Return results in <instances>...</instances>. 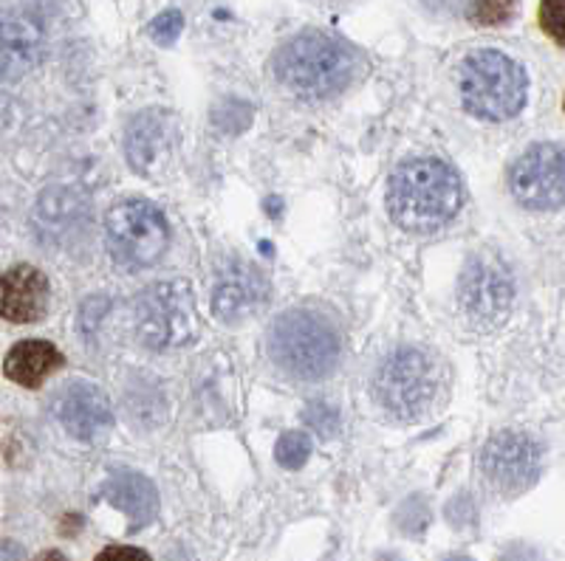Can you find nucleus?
<instances>
[{
  "mask_svg": "<svg viewBox=\"0 0 565 561\" xmlns=\"http://www.w3.org/2000/svg\"><path fill=\"white\" fill-rule=\"evenodd\" d=\"M501 561H540V559L534 550L523 548V544H514V548H509L507 553H503Z\"/></svg>",
  "mask_w": 565,
  "mask_h": 561,
  "instance_id": "obj_26",
  "label": "nucleus"
},
{
  "mask_svg": "<svg viewBox=\"0 0 565 561\" xmlns=\"http://www.w3.org/2000/svg\"><path fill=\"white\" fill-rule=\"evenodd\" d=\"M105 242L114 266L136 274L153 268L168 251V220L150 201H122L105 217Z\"/></svg>",
  "mask_w": 565,
  "mask_h": 561,
  "instance_id": "obj_5",
  "label": "nucleus"
},
{
  "mask_svg": "<svg viewBox=\"0 0 565 561\" xmlns=\"http://www.w3.org/2000/svg\"><path fill=\"white\" fill-rule=\"evenodd\" d=\"M509 186L518 204L534 212H552L565 204V150L534 144L512 164Z\"/></svg>",
  "mask_w": 565,
  "mask_h": 561,
  "instance_id": "obj_9",
  "label": "nucleus"
},
{
  "mask_svg": "<svg viewBox=\"0 0 565 561\" xmlns=\"http://www.w3.org/2000/svg\"><path fill=\"white\" fill-rule=\"evenodd\" d=\"M266 294H269V282L255 266L230 260L218 271V280L212 288V313L226 325H235L264 305Z\"/></svg>",
  "mask_w": 565,
  "mask_h": 561,
  "instance_id": "obj_12",
  "label": "nucleus"
},
{
  "mask_svg": "<svg viewBox=\"0 0 565 561\" xmlns=\"http://www.w3.org/2000/svg\"><path fill=\"white\" fill-rule=\"evenodd\" d=\"M103 499L119 508L130 519V530L145 528L159 514V494L148 477L136 472H116L105 479Z\"/></svg>",
  "mask_w": 565,
  "mask_h": 561,
  "instance_id": "obj_15",
  "label": "nucleus"
},
{
  "mask_svg": "<svg viewBox=\"0 0 565 561\" xmlns=\"http://www.w3.org/2000/svg\"><path fill=\"white\" fill-rule=\"evenodd\" d=\"M447 517H450L452 525H458V528H463V525L476 522L478 517V508L472 503H469V497H458L456 503L447 505Z\"/></svg>",
  "mask_w": 565,
  "mask_h": 561,
  "instance_id": "obj_24",
  "label": "nucleus"
},
{
  "mask_svg": "<svg viewBox=\"0 0 565 561\" xmlns=\"http://www.w3.org/2000/svg\"><path fill=\"white\" fill-rule=\"evenodd\" d=\"M136 338L150 350H173L199 336V311L186 282L170 280L148 288L134 305Z\"/></svg>",
  "mask_w": 565,
  "mask_h": 561,
  "instance_id": "obj_6",
  "label": "nucleus"
},
{
  "mask_svg": "<svg viewBox=\"0 0 565 561\" xmlns=\"http://www.w3.org/2000/svg\"><path fill=\"white\" fill-rule=\"evenodd\" d=\"M458 302L476 325H501L514 302V280L509 268L492 255L469 257L458 280Z\"/></svg>",
  "mask_w": 565,
  "mask_h": 561,
  "instance_id": "obj_8",
  "label": "nucleus"
},
{
  "mask_svg": "<svg viewBox=\"0 0 565 561\" xmlns=\"http://www.w3.org/2000/svg\"><path fill=\"white\" fill-rule=\"evenodd\" d=\"M563 108H565V105H563Z\"/></svg>",
  "mask_w": 565,
  "mask_h": 561,
  "instance_id": "obj_30",
  "label": "nucleus"
},
{
  "mask_svg": "<svg viewBox=\"0 0 565 561\" xmlns=\"http://www.w3.org/2000/svg\"><path fill=\"white\" fill-rule=\"evenodd\" d=\"M65 364L63 353L52 345V342H40V338H29L20 342L9 350L7 362H3V373L9 381L20 384V387L38 389L49 376L60 370Z\"/></svg>",
  "mask_w": 565,
  "mask_h": 561,
  "instance_id": "obj_16",
  "label": "nucleus"
},
{
  "mask_svg": "<svg viewBox=\"0 0 565 561\" xmlns=\"http://www.w3.org/2000/svg\"><path fill=\"white\" fill-rule=\"evenodd\" d=\"M275 457L282 468H300L311 457V438L306 432H286L275 446Z\"/></svg>",
  "mask_w": 565,
  "mask_h": 561,
  "instance_id": "obj_20",
  "label": "nucleus"
},
{
  "mask_svg": "<svg viewBox=\"0 0 565 561\" xmlns=\"http://www.w3.org/2000/svg\"><path fill=\"white\" fill-rule=\"evenodd\" d=\"M43 54L40 29L26 18H7L3 26V77L14 79L38 65Z\"/></svg>",
  "mask_w": 565,
  "mask_h": 561,
  "instance_id": "obj_18",
  "label": "nucleus"
},
{
  "mask_svg": "<svg viewBox=\"0 0 565 561\" xmlns=\"http://www.w3.org/2000/svg\"><path fill=\"white\" fill-rule=\"evenodd\" d=\"M461 198V181L450 164L438 159H413L393 173L387 209L402 229L433 231L450 224Z\"/></svg>",
  "mask_w": 565,
  "mask_h": 561,
  "instance_id": "obj_1",
  "label": "nucleus"
},
{
  "mask_svg": "<svg viewBox=\"0 0 565 561\" xmlns=\"http://www.w3.org/2000/svg\"><path fill=\"white\" fill-rule=\"evenodd\" d=\"M181 29H184V18H181V12L168 9V12H161L159 18L150 23V37H153L159 45H170L175 37H179Z\"/></svg>",
  "mask_w": 565,
  "mask_h": 561,
  "instance_id": "obj_23",
  "label": "nucleus"
},
{
  "mask_svg": "<svg viewBox=\"0 0 565 561\" xmlns=\"http://www.w3.org/2000/svg\"><path fill=\"white\" fill-rule=\"evenodd\" d=\"M518 3L521 0H472L469 3V20L476 23V26H503L509 20L514 18L518 12Z\"/></svg>",
  "mask_w": 565,
  "mask_h": 561,
  "instance_id": "obj_19",
  "label": "nucleus"
},
{
  "mask_svg": "<svg viewBox=\"0 0 565 561\" xmlns=\"http://www.w3.org/2000/svg\"><path fill=\"white\" fill-rule=\"evenodd\" d=\"M54 414H57L65 432L85 443L97 441L99 434L114 423L108 396L99 387L85 381H74L60 389L57 401H54Z\"/></svg>",
  "mask_w": 565,
  "mask_h": 561,
  "instance_id": "obj_13",
  "label": "nucleus"
},
{
  "mask_svg": "<svg viewBox=\"0 0 565 561\" xmlns=\"http://www.w3.org/2000/svg\"><path fill=\"white\" fill-rule=\"evenodd\" d=\"M540 29L557 45H565V0H540Z\"/></svg>",
  "mask_w": 565,
  "mask_h": 561,
  "instance_id": "obj_21",
  "label": "nucleus"
},
{
  "mask_svg": "<svg viewBox=\"0 0 565 561\" xmlns=\"http://www.w3.org/2000/svg\"><path fill=\"white\" fill-rule=\"evenodd\" d=\"M444 561H472L469 555H450V559H444Z\"/></svg>",
  "mask_w": 565,
  "mask_h": 561,
  "instance_id": "obj_29",
  "label": "nucleus"
},
{
  "mask_svg": "<svg viewBox=\"0 0 565 561\" xmlns=\"http://www.w3.org/2000/svg\"><path fill=\"white\" fill-rule=\"evenodd\" d=\"M398 528L411 536H422L424 528L430 525V508L422 497H411L402 508H398Z\"/></svg>",
  "mask_w": 565,
  "mask_h": 561,
  "instance_id": "obj_22",
  "label": "nucleus"
},
{
  "mask_svg": "<svg viewBox=\"0 0 565 561\" xmlns=\"http://www.w3.org/2000/svg\"><path fill=\"white\" fill-rule=\"evenodd\" d=\"M49 311V280L40 268L20 262L9 268L0 282V313L3 320L29 325L40 322Z\"/></svg>",
  "mask_w": 565,
  "mask_h": 561,
  "instance_id": "obj_14",
  "label": "nucleus"
},
{
  "mask_svg": "<svg viewBox=\"0 0 565 561\" xmlns=\"http://www.w3.org/2000/svg\"><path fill=\"white\" fill-rule=\"evenodd\" d=\"M481 468L503 494H523L543 472V449L523 432H498L481 452Z\"/></svg>",
  "mask_w": 565,
  "mask_h": 561,
  "instance_id": "obj_10",
  "label": "nucleus"
},
{
  "mask_svg": "<svg viewBox=\"0 0 565 561\" xmlns=\"http://www.w3.org/2000/svg\"><path fill=\"white\" fill-rule=\"evenodd\" d=\"M427 3H433L436 9H456L461 7L463 0H427Z\"/></svg>",
  "mask_w": 565,
  "mask_h": 561,
  "instance_id": "obj_27",
  "label": "nucleus"
},
{
  "mask_svg": "<svg viewBox=\"0 0 565 561\" xmlns=\"http://www.w3.org/2000/svg\"><path fill=\"white\" fill-rule=\"evenodd\" d=\"M269 350L289 376L300 381H320L340 364V336L320 313L289 311L271 325Z\"/></svg>",
  "mask_w": 565,
  "mask_h": 561,
  "instance_id": "obj_2",
  "label": "nucleus"
},
{
  "mask_svg": "<svg viewBox=\"0 0 565 561\" xmlns=\"http://www.w3.org/2000/svg\"><path fill=\"white\" fill-rule=\"evenodd\" d=\"M94 561H153L145 550L128 548V544H114V548H105L103 553Z\"/></svg>",
  "mask_w": 565,
  "mask_h": 561,
  "instance_id": "obj_25",
  "label": "nucleus"
},
{
  "mask_svg": "<svg viewBox=\"0 0 565 561\" xmlns=\"http://www.w3.org/2000/svg\"><path fill=\"white\" fill-rule=\"evenodd\" d=\"M34 561H68V559H65L63 553H57V550H49V553H40Z\"/></svg>",
  "mask_w": 565,
  "mask_h": 561,
  "instance_id": "obj_28",
  "label": "nucleus"
},
{
  "mask_svg": "<svg viewBox=\"0 0 565 561\" xmlns=\"http://www.w3.org/2000/svg\"><path fill=\"white\" fill-rule=\"evenodd\" d=\"M275 74L300 96H331L351 83L353 54L326 34H300L275 54Z\"/></svg>",
  "mask_w": 565,
  "mask_h": 561,
  "instance_id": "obj_3",
  "label": "nucleus"
},
{
  "mask_svg": "<svg viewBox=\"0 0 565 561\" xmlns=\"http://www.w3.org/2000/svg\"><path fill=\"white\" fill-rule=\"evenodd\" d=\"M373 396L398 421H416L436 398V370L430 358L413 347L387 353L373 376Z\"/></svg>",
  "mask_w": 565,
  "mask_h": 561,
  "instance_id": "obj_7",
  "label": "nucleus"
},
{
  "mask_svg": "<svg viewBox=\"0 0 565 561\" xmlns=\"http://www.w3.org/2000/svg\"><path fill=\"white\" fill-rule=\"evenodd\" d=\"M34 235L43 246H60L68 249L71 242H79L90 226L88 201L74 190L54 186L40 195L32 212Z\"/></svg>",
  "mask_w": 565,
  "mask_h": 561,
  "instance_id": "obj_11",
  "label": "nucleus"
},
{
  "mask_svg": "<svg viewBox=\"0 0 565 561\" xmlns=\"http://www.w3.org/2000/svg\"><path fill=\"white\" fill-rule=\"evenodd\" d=\"M526 74L507 54L481 48L461 65L463 108L478 119L507 121L526 105Z\"/></svg>",
  "mask_w": 565,
  "mask_h": 561,
  "instance_id": "obj_4",
  "label": "nucleus"
},
{
  "mask_svg": "<svg viewBox=\"0 0 565 561\" xmlns=\"http://www.w3.org/2000/svg\"><path fill=\"white\" fill-rule=\"evenodd\" d=\"M164 148H168V125H164V114H159V110H145V114H139L130 121L125 150H128V161L136 173H153L159 153Z\"/></svg>",
  "mask_w": 565,
  "mask_h": 561,
  "instance_id": "obj_17",
  "label": "nucleus"
}]
</instances>
